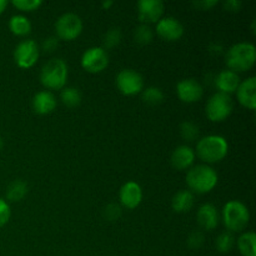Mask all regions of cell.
I'll list each match as a JSON object with an SVG mask.
<instances>
[{"label": "cell", "mask_w": 256, "mask_h": 256, "mask_svg": "<svg viewBox=\"0 0 256 256\" xmlns=\"http://www.w3.org/2000/svg\"><path fill=\"white\" fill-rule=\"evenodd\" d=\"M256 62V48L252 42H238L229 48L225 55V62L232 72H246Z\"/></svg>", "instance_id": "6da1fadb"}, {"label": "cell", "mask_w": 256, "mask_h": 256, "mask_svg": "<svg viewBox=\"0 0 256 256\" xmlns=\"http://www.w3.org/2000/svg\"><path fill=\"white\" fill-rule=\"evenodd\" d=\"M229 152V144L222 135H208L196 145V154L206 164H215L224 159Z\"/></svg>", "instance_id": "7a4b0ae2"}, {"label": "cell", "mask_w": 256, "mask_h": 256, "mask_svg": "<svg viewBox=\"0 0 256 256\" xmlns=\"http://www.w3.org/2000/svg\"><path fill=\"white\" fill-rule=\"evenodd\" d=\"M218 172L209 165H195L188 172L186 184L194 192L206 194L218 185Z\"/></svg>", "instance_id": "3957f363"}, {"label": "cell", "mask_w": 256, "mask_h": 256, "mask_svg": "<svg viewBox=\"0 0 256 256\" xmlns=\"http://www.w3.org/2000/svg\"><path fill=\"white\" fill-rule=\"evenodd\" d=\"M222 222L228 232H240L248 226L250 222V212L246 205L239 200H230L222 208Z\"/></svg>", "instance_id": "277c9868"}, {"label": "cell", "mask_w": 256, "mask_h": 256, "mask_svg": "<svg viewBox=\"0 0 256 256\" xmlns=\"http://www.w3.org/2000/svg\"><path fill=\"white\" fill-rule=\"evenodd\" d=\"M68 80V65L59 58L49 60L40 72V82L49 90H62Z\"/></svg>", "instance_id": "5b68a950"}, {"label": "cell", "mask_w": 256, "mask_h": 256, "mask_svg": "<svg viewBox=\"0 0 256 256\" xmlns=\"http://www.w3.org/2000/svg\"><path fill=\"white\" fill-rule=\"evenodd\" d=\"M208 119L214 122H224L232 112V100L230 95L215 92L209 98L205 106Z\"/></svg>", "instance_id": "8992f818"}, {"label": "cell", "mask_w": 256, "mask_h": 256, "mask_svg": "<svg viewBox=\"0 0 256 256\" xmlns=\"http://www.w3.org/2000/svg\"><path fill=\"white\" fill-rule=\"evenodd\" d=\"M55 32H56L58 39L66 40V42L76 39L82 32V18L74 12H65L62 16L58 18L55 22Z\"/></svg>", "instance_id": "52a82bcc"}, {"label": "cell", "mask_w": 256, "mask_h": 256, "mask_svg": "<svg viewBox=\"0 0 256 256\" xmlns=\"http://www.w3.org/2000/svg\"><path fill=\"white\" fill-rule=\"evenodd\" d=\"M115 82L119 92L126 96H132L144 90V79L142 74L132 69L122 70L118 74Z\"/></svg>", "instance_id": "ba28073f"}, {"label": "cell", "mask_w": 256, "mask_h": 256, "mask_svg": "<svg viewBox=\"0 0 256 256\" xmlns=\"http://www.w3.org/2000/svg\"><path fill=\"white\" fill-rule=\"evenodd\" d=\"M109 65V55L102 46H92L84 52L82 56V66L88 72L98 74Z\"/></svg>", "instance_id": "9c48e42d"}, {"label": "cell", "mask_w": 256, "mask_h": 256, "mask_svg": "<svg viewBox=\"0 0 256 256\" xmlns=\"http://www.w3.org/2000/svg\"><path fill=\"white\" fill-rule=\"evenodd\" d=\"M39 59V46L32 39L22 40L14 50V60L16 65L22 69L34 66Z\"/></svg>", "instance_id": "30bf717a"}, {"label": "cell", "mask_w": 256, "mask_h": 256, "mask_svg": "<svg viewBox=\"0 0 256 256\" xmlns=\"http://www.w3.org/2000/svg\"><path fill=\"white\" fill-rule=\"evenodd\" d=\"M138 16L142 24L158 22L164 14V2L162 0H140L136 4Z\"/></svg>", "instance_id": "8fae6325"}, {"label": "cell", "mask_w": 256, "mask_h": 256, "mask_svg": "<svg viewBox=\"0 0 256 256\" xmlns=\"http://www.w3.org/2000/svg\"><path fill=\"white\" fill-rule=\"evenodd\" d=\"M156 32L164 40L176 42L184 35V26L176 18L164 16L156 22Z\"/></svg>", "instance_id": "7c38bea8"}, {"label": "cell", "mask_w": 256, "mask_h": 256, "mask_svg": "<svg viewBox=\"0 0 256 256\" xmlns=\"http://www.w3.org/2000/svg\"><path fill=\"white\" fill-rule=\"evenodd\" d=\"M176 94L182 102L192 104L202 99L204 89L195 79H182L178 82Z\"/></svg>", "instance_id": "4fadbf2b"}, {"label": "cell", "mask_w": 256, "mask_h": 256, "mask_svg": "<svg viewBox=\"0 0 256 256\" xmlns=\"http://www.w3.org/2000/svg\"><path fill=\"white\" fill-rule=\"evenodd\" d=\"M120 202L126 209H135L142 200V190L138 182H126L119 192Z\"/></svg>", "instance_id": "5bb4252c"}, {"label": "cell", "mask_w": 256, "mask_h": 256, "mask_svg": "<svg viewBox=\"0 0 256 256\" xmlns=\"http://www.w3.org/2000/svg\"><path fill=\"white\" fill-rule=\"evenodd\" d=\"M236 96L240 104L249 110L256 108V78L250 76L244 82H240L236 89Z\"/></svg>", "instance_id": "9a60e30c"}, {"label": "cell", "mask_w": 256, "mask_h": 256, "mask_svg": "<svg viewBox=\"0 0 256 256\" xmlns=\"http://www.w3.org/2000/svg\"><path fill=\"white\" fill-rule=\"evenodd\" d=\"M32 109L39 115H48L56 108V98L49 90H42L32 98Z\"/></svg>", "instance_id": "2e32d148"}, {"label": "cell", "mask_w": 256, "mask_h": 256, "mask_svg": "<svg viewBox=\"0 0 256 256\" xmlns=\"http://www.w3.org/2000/svg\"><path fill=\"white\" fill-rule=\"evenodd\" d=\"M195 152L188 145H180L172 152V165L176 170H186L194 164Z\"/></svg>", "instance_id": "e0dca14e"}, {"label": "cell", "mask_w": 256, "mask_h": 256, "mask_svg": "<svg viewBox=\"0 0 256 256\" xmlns=\"http://www.w3.org/2000/svg\"><path fill=\"white\" fill-rule=\"evenodd\" d=\"M198 222L200 226L205 230H212L219 225L220 215L218 212V209L212 204H202L199 208L196 214Z\"/></svg>", "instance_id": "ac0fdd59"}, {"label": "cell", "mask_w": 256, "mask_h": 256, "mask_svg": "<svg viewBox=\"0 0 256 256\" xmlns=\"http://www.w3.org/2000/svg\"><path fill=\"white\" fill-rule=\"evenodd\" d=\"M240 84V78L238 72L232 70H222L215 78V86L219 89V92L230 95L236 92Z\"/></svg>", "instance_id": "d6986e66"}, {"label": "cell", "mask_w": 256, "mask_h": 256, "mask_svg": "<svg viewBox=\"0 0 256 256\" xmlns=\"http://www.w3.org/2000/svg\"><path fill=\"white\" fill-rule=\"evenodd\" d=\"M194 194L190 190H180L172 196V210L176 212H188L194 206Z\"/></svg>", "instance_id": "ffe728a7"}, {"label": "cell", "mask_w": 256, "mask_h": 256, "mask_svg": "<svg viewBox=\"0 0 256 256\" xmlns=\"http://www.w3.org/2000/svg\"><path fill=\"white\" fill-rule=\"evenodd\" d=\"M9 29L16 36H25L32 32V22L24 15H12L9 20Z\"/></svg>", "instance_id": "44dd1931"}, {"label": "cell", "mask_w": 256, "mask_h": 256, "mask_svg": "<svg viewBox=\"0 0 256 256\" xmlns=\"http://www.w3.org/2000/svg\"><path fill=\"white\" fill-rule=\"evenodd\" d=\"M238 249L242 256H256V236L252 232L242 234L238 239Z\"/></svg>", "instance_id": "7402d4cb"}, {"label": "cell", "mask_w": 256, "mask_h": 256, "mask_svg": "<svg viewBox=\"0 0 256 256\" xmlns=\"http://www.w3.org/2000/svg\"><path fill=\"white\" fill-rule=\"evenodd\" d=\"M28 194V185L22 180H15L8 186L6 199L9 202H16L24 199Z\"/></svg>", "instance_id": "603a6c76"}, {"label": "cell", "mask_w": 256, "mask_h": 256, "mask_svg": "<svg viewBox=\"0 0 256 256\" xmlns=\"http://www.w3.org/2000/svg\"><path fill=\"white\" fill-rule=\"evenodd\" d=\"M62 102L68 108H76L82 102V92L76 88H64L60 94Z\"/></svg>", "instance_id": "cb8c5ba5"}, {"label": "cell", "mask_w": 256, "mask_h": 256, "mask_svg": "<svg viewBox=\"0 0 256 256\" xmlns=\"http://www.w3.org/2000/svg\"><path fill=\"white\" fill-rule=\"evenodd\" d=\"M234 245L235 238L234 235H232V232H222V234L216 238V240H215V248H216L218 252H222V254L229 252L230 250L234 248Z\"/></svg>", "instance_id": "d4e9b609"}, {"label": "cell", "mask_w": 256, "mask_h": 256, "mask_svg": "<svg viewBox=\"0 0 256 256\" xmlns=\"http://www.w3.org/2000/svg\"><path fill=\"white\" fill-rule=\"evenodd\" d=\"M142 100L144 102L149 105H159L162 104V100H164V92L162 89L156 86H149L146 89L142 90Z\"/></svg>", "instance_id": "484cf974"}, {"label": "cell", "mask_w": 256, "mask_h": 256, "mask_svg": "<svg viewBox=\"0 0 256 256\" xmlns=\"http://www.w3.org/2000/svg\"><path fill=\"white\" fill-rule=\"evenodd\" d=\"M152 38H154V32H152V28H150L148 24H142L135 29L134 39L138 44L140 45L150 44Z\"/></svg>", "instance_id": "4316f807"}, {"label": "cell", "mask_w": 256, "mask_h": 256, "mask_svg": "<svg viewBox=\"0 0 256 256\" xmlns=\"http://www.w3.org/2000/svg\"><path fill=\"white\" fill-rule=\"evenodd\" d=\"M180 134L186 142H194L199 136V128L192 122H184L180 125Z\"/></svg>", "instance_id": "83f0119b"}, {"label": "cell", "mask_w": 256, "mask_h": 256, "mask_svg": "<svg viewBox=\"0 0 256 256\" xmlns=\"http://www.w3.org/2000/svg\"><path fill=\"white\" fill-rule=\"evenodd\" d=\"M122 42V32L119 28H112L104 35V49H112Z\"/></svg>", "instance_id": "f1b7e54d"}, {"label": "cell", "mask_w": 256, "mask_h": 256, "mask_svg": "<svg viewBox=\"0 0 256 256\" xmlns=\"http://www.w3.org/2000/svg\"><path fill=\"white\" fill-rule=\"evenodd\" d=\"M12 5L22 12H34L42 5V0H12Z\"/></svg>", "instance_id": "f546056e"}, {"label": "cell", "mask_w": 256, "mask_h": 256, "mask_svg": "<svg viewBox=\"0 0 256 256\" xmlns=\"http://www.w3.org/2000/svg\"><path fill=\"white\" fill-rule=\"evenodd\" d=\"M104 215L109 222H115V220L119 219L120 215H122V208L116 204H109L105 208Z\"/></svg>", "instance_id": "4dcf8cb0"}, {"label": "cell", "mask_w": 256, "mask_h": 256, "mask_svg": "<svg viewBox=\"0 0 256 256\" xmlns=\"http://www.w3.org/2000/svg\"><path fill=\"white\" fill-rule=\"evenodd\" d=\"M10 215H12V212H10L9 204L6 200L0 198V228H2L9 222Z\"/></svg>", "instance_id": "1f68e13d"}, {"label": "cell", "mask_w": 256, "mask_h": 256, "mask_svg": "<svg viewBox=\"0 0 256 256\" xmlns=\"http://www.w3.org/2000/svg\"><path fill=\"white\" fill-rule=\"evenodd\" d=\"M204 244V234L202 232H192L188 238V245L192 249H199Z\"/></svg>", "instance_id": "d6a6232c"}, {"label": "cell", "mask_w": 256, "mask_h": 256, "mask_svg": "<svg viewBox=\"0 0 256 256\" xmlns=\"http://www.w3.org/2000/svg\"><path fill=\"white\" fill-rule=\"evenodd\" d=\"M58 45H59V39H58L56 36H50L48 38V39H45L44 42H42V50L46 52H52L55 49L58 48Z\"/></svg>", "instance_id": "836d02e7"}, {"label": "cell", "mask_w": 256, "mask_h": 256, "mask_svg": "<svg viewBox=\"0 0 256 256\" xmlns=\"http://www.w3.org/2000/svg\"><path fill=\"white\" fill-rule=\"evenodd\" d=\"M216 4H218V0H200V2H192V5L200 10H209L212 9V6H215Z\"/></svg>", "instance_id": "e575fe53"}, {"label": "cell", "mask_w": 256, "mask_h": 256, "mask_svg": "<svg viewBox=\"0 0 256 256\" xmlns=\"http://www.w3.org/2000/svg\"><path fill=\"white\" fill-rule=\"evenodd\" d=\"M242 2L240 0H226L224 2V8L230 12H238L242 9Z\"/></svg>", "instance_id": "d590c367"}, {"label": "cell", "mask_w": 256, "mask_h": 256, "mask_svg": "<svg viewBox=\"0 0 256 256\" xmlns=\"http://www.w3.org/2000/svg\"><path fill=\"white\" fill-rule=\"evenodd\" d=\"M6 6H8L6 0H0V14H2V12H4V10L6 9Z\"/></svg>", "instance_id": "8d00e7d4"}, {"label": "cell", "mask_w": 256, "mask_h": 256, "mask_svg": "<svg viewBox=\"0 0 256 256\" xmlns=\"http://www.w3.org/2000/svg\"><path fill=\"white\" fill-rule=\"evenodd\" d=\"M112 4H114V2H112V0H109V2H102V6L104 8V9H106V10H108V9H109L110 6H112Z\"/></svg>", "instance_id": "74e56055"}, {"label": "cell", "mask_w": 256, "mask_h": 256, "mask_svg": "<svg viewBox=\"0 0 256 256\" xmlns=\"http://www.w3.org/2000/svg\"><path fill=\"white\" fill-rule=\"evenodd\" d=\"M2 148H4V142H2V139L0 138V150H2Z\"/></svg>", "instance_id": "f35d334b"}]
</instances>
